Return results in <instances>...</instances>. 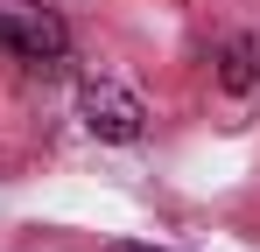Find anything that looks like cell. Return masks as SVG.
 I'll return each instance as SVG.
<instances>
[{
    "instance_id": "obj_1",
    "label": "cell",
    "mask_w": 260,
    "mask_h": 252,
    "mask_svg": "<svg viewBox=\"0 0 260 252\" xmlns=\"http://www.w3.org/2000/svg\"><path fill=\"white\" fill-rule=\"evenodd\" d=\"M0 49L28 70H56L71 56V35L49 7H21V0H0Z\"/></svg>"
},
{
    "instance_id": "obj_2",
    "label": "cell",
    "mask_w": 260,
    "mask_h": 252,
    "mask_svg": "<svg viewBox=\"0 0 260 252\" xmlns=\"http://www.w3.org/2000/svg\"><path fill=\"white\" fill-rule=\"evenodd\" d=\"M78 119H85L99 140H141L148 105L134 98L127 84H113V77H85V91H78Z\"/></svg>"
},
{
    "instance_id": "obj_3",
    "label": "cell",
    "mask_w": 260,
    "mask_h": 252,
    "mask_svg": "<svg viewBox=\"0 0 260 252\" xmlns=\"http://www.w3.org/2000/svg\"><path fill=\"white\" fill-rule=\"evenodd\" d=\"M218 84H225V91H253L260 84V42H246V35L225 42V49H218Z\"/></svg>"
},
{
    "instance_id": "obj_4",
    "label": "cell",
    "mask_w": 260,
    "mask_h": 252,
    "mask_svg": "<svg viewBox=\"0 0 260 252\" xmlns=\"http://www.w3.org/2000/svg\"><path fill=\"white\" fill-rule=\"evenodd\" d=\"M113 252H155V245H113Z\"/></svg>"
}]
</instances>
